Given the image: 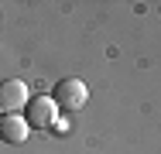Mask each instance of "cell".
<instances>
[{"instance_id":"obj_1","label":"cell","mask_w":161,"mask_h":154,"mask_svg":"<svg viewBox=\"0 0 161 154\" xmlns=\"http://www.w3.org/2000/svg\"><path fill=\"white\" fill-rule=\"evenodd\" d=\"M24 120L31 130H45V127H55L58 123V106L52 96H31L28 106H24Z\"/></svg>"},{"instance_id":"obj_2","label":"cell","mask_w":161,"mask_h":154,"mask_svg":"<svg viewBox=\"0 0 161 154\" xmlns=\"http://www.w3.org/2000/svg\"><path fill=\"white\" fill-rule=\"evenodd\" d=\"M31 99V89L21 82V79H3L0 82V117L7 113H21Z\"/></svg>"},{"instance_id":"obj_3","label":"cell","mask_w":161,"mask_h":154,"mask_svg":"<svg viewBox=\"0 0 161 154\" xmlns=\"http://www.w3.org/2000/svg\"><path fill=\"white\" fill-rule=\"evenodd\" d=\"M55 106H62V110H82L86 106V99H89V89H86V82L82 79H62L58 86H55Z\"/></svg>"},{"instance_id":"obj_4","label":"cell","mask_w":161,"mask_h":154,"mask_svg":"<svg viewBox=\"0 0 161 154\" xmlns=\"http://www.w3.org/2000/svg\"><path fill=\"white\" fill-rule=\"evenodd\" d=\"M28 134H31V127H28V120H24L21 113L0 117V137H3V144H24Z\"/></svg>"}]
</instances>
